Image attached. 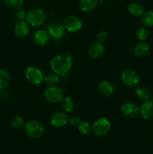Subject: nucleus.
<instances>
[{"label":"nucleus","mask_w":153,"mask_h":154,"mask_svg":"<svg viewBox=\"0 0 153 154\" xmlns=\"http://www.w3.org/2000/svg\"><path fill=\"white\" fill-rule=\"evenodd\" d=\"M46 14L44 9L34 8L28 11L26 14V21L30 26L39 27L46 21Z\"/></svg>","instance_id":"2"},{"label":"nucleus","mask_w":153,"mask_h":154,"mask_svg":"<svg viewBox=\"0 0 153 154\" xmlns=\"http://www.w3.org/2000/svg\"><path fill=\"white\" fill-rule=\"evenodd\" d=\"M112 125L110 120L106 117H100L92 124V132L98 137H104L110 131Z\"/></svg>","instance_id":"5"},{"label":"nucleus","mask_w":153,"mask_h":154,"mask_svg":"<svg viewBox=\"0 0 153 154\" xmlns=\"http://www.w3.org/2000/svg\"><path fill=\"white\" fill-rule=\"evenodd\" d=\"M98 0H80L79 7L82 12H90L97 6Z\"/></svg>","instance_id":"19"},{"label":"nucleus","mask_w":153,"mask_h":154,"mask_svg":"<svg viewBox=\"0 0 153 154\" xmlns=\"http://www.w3.org/2000/svg\"><path fill=\"white\" fill-rule=\"evenodd\" d=\"M68 114L64 111H57L52 114L50 117V124L55 128H61L68 123Z\"/></svg>","instance_id":"11"},{"label":"nucleus","mask_w":153,"mask_h":154,"mask_svg":"<svg viewBox=\"0 0 153 154\" xmlns=\"http://www.w3.org/2000/svg\"><path fill=\"white\" fill-rule=\"evenodd\" d=\"M73 57L67 53L54 56L50 63L51 70L59 77H64L68 75L73 67Z\"/></svg>","instance_id":"1"},{"label":"nucleus","mask_w":153,"mask_h":154,"mask_svg":"<svg viewBox=\"0 0 153 154\" xmlns=\"http://www.w3.org/2000/svg\"><path fill=\"white\" fill-rule=\"evenodd\" d=\"M44 97L48 102L52 104L59 103L64 99V92L58 87H47L44 91Z\"/></svg>","instance_id":"6"},{"label":"nucleus","mask_w":153,"mask_h":154,"mask_svg":"<svg viewBox=\"0 0 153 154\" xmlns=\"http://www.w3.org/2000/svg\"><path fill=\"white\" fill-rule=\"evenodd\" d=\"M81 122L82 121H81L80 117H78V116L74 115L68 118V123H70L73 126H78Z\"/></svg>","instance_id":"31"},{"label":"nucleus","mask_w":153,"mask_h":154,"mask_svg":"<svg viewBox=\"0 0 153 154\" xmlns=\"http://www.w3.org/2000/svg\"><path fill=\"white\" fill-rule=\"evenodd\" d=\"M48 32L52 38L55 40H61L65 36L66 29L63 24L55 22L49 26Z\"/></svg>","instance_id":"10"},{"label":"nucleus","mask_w":153,"mask_h":154,"mask_svg":"<svg viewBox=\"0 0 153 154\" xmlns=\"http://www.w3.org/2000/svg\"><path fill=\"white\" fill-rule=\"evenodd\" d=\"M11 77L10 73L4 69H0V91L8 88L10 84Z\"/></svg>","instance_id":"20"},{"label":"nucleus","mask_w":153,"mask_h":154,"mask_svg":"<svg viewBox=\"0 0 153 154\" xmlns=\"http://www.w3.org/2000/svg\"><path fill=\"white\" fill-rule=\"evenodd\" d=\"M120 111L127 118H134L140 114V107L133 102H126L122 105Z\"/></svg>","instance_id":"9"},{"label":"nucleus","mask_w":153,"mask_h":154,"mask_svg":"<svg viewBox=\"0 0 153 154\" xmlns=\"http://www.w3.org/2000/svg\"><path fill=\"white\" fill-rule=\"evenodd\" d=\"M25 78L28 84L33 86H38L44 81V75L39 68L30 66L25 70Z\"/></svg>","instance_id":"4"},{"label":"nucleus","mask_w":153,"mask_h":154,"mask_svg":"<svg viewBox=\"0 0 153 154\" xmlns=\"http://www.w3.org/2000/svg\"><path fill=\"white\" fill-rule=\"evenodd\" d=\"M26 14L27 12H26L25 10H23V9H18V10H16V14H15V18L17 21L26 20Z\"/></svg>","instance_id":"30"},{"label":"nucleus","mask_w":153,"mask_h":154,"mask_svg":"<svg viewBox=\"0 0 153 154\" xmlns=\"http://www.w3.org/2000/svg\"><path fill=\"white\" fill-rule=\"evenodd\" d=\"M66 31L69 32H77L82 29V23L79 17L74 14L68 15L63 21Z\"/></svg>","instance_id":"8"},{"label":"nucleus","mask_w":153,"mask_h":154,"mask_svg":"<svg viewBox=\"0 0 153 154\" xmlns=\"http://www.w3.org/2000/svg\"><path fill=\"white\" fill-rule=\"evenodd\" d=\"M150 51V47L144 42H140L135 44L133 48L134 55L138 58L146 57Z\"/></svg>","instance_id":"17"},{"label":"nucleus","mask_w":153,"mask_h":154,"mask_svg":"<svg viewBox=\"0 0 153 154\" xmlns=\"http://www.w3.org/2000/svg\"><path fill=\"white\" fill-rule=\"evenodd\" d=\"M30 32V26L26 20L17 21L14 26V34L19 38H25Z\"/></svg>","instance_id":"13"},{"label":"nucleus","mask_w":153,"mask_h":154,"mask_svg":"<svg viewBox=\"0 0 153 154\" xmlns=\"http://www.w3.org/2000/svg\"><path fill=\"white\" fill-rule=\"evenodd\" d=\"M140 114L146 120L153 118V102L152 100L144 101L140 107Z\"/></svg>","instance_id":"15"},{"label":"nucleus","mask_w":153,"mask_h":154,"mask_svg":"<svg viewBox=\"0 0 153 154\" xmlns=\"http://www.w3.org/2000/svg\"><path fill=\"white\" fill-rule=\"evenodd\" d=\"M98 91L104 97H110L112 96L115 92L113 84L108 81H103L99 83L98 86Z\"/></svg>","instance_id":"16"},{"label":"nucleus","mask_w":153,"mask_h":154,"mask_svg":"<svg viewBox=\"0 0 153 154\" xmlns=\"http://www.w3.org/2000/svg\"><path fill=\"white\" fill-rule=\"evenodd\" d=\"M107 32L106 31H104V30H100V31L98 32L95 35V39L97 41V42H99V43L101 44H104V42H106V41L107 40Z\"/></svg>","instance_id":"29"},{"label":"nucleus","mask_w":153,"mask_h":154,"mask_svg":"<svg viewBox=\"0 0 153 154\" xmlns=\"http://www.w3.org/2000/svg\"><path fill=\"white\" fill-rule=\"evenodd\" d=\"M25 132L28 137L34 139L40 138L44 135L45 128L42 123L34 120H28L25 124Z\"/></svg>","instance_id":"3"},{"label":"nucleus","mask_w":153,"mask_h":154,"mask_svg":"<svg viewBox=\"0 0 153 154\" xmlns=\"http://www.w3.org/2000/svg\"><path fill=\"white\" fill-rule=\"evenodd\" d=\"M61 106L62 111L66 114H70L74 110V102L71 98L65 96L61 102Z\"/></svg>","instance_id":"23"},{"label":"nucleus","mask_w":153,"mask_h":154,"mask_svg":"<svg viewBox=\"0 0 153 154\" xmlns=\"http://www.w3.org/2000/svg\"><path fill=\"white\" fill-rule=\"evenodd\" d=\"M141 24L145 28H150L153 26V11L144 12L143 14L141 16Z\"/></svg>","instance_id":"24"},{"label":"nucleus","mask_w":153,"mask_h":154,"mask_svg":"<svg viewBox=\"0 0 153 154\" xmlns=\"http://www.w3.org/2000/svg\"><path fill=\"white\" fill-rule=\"evenodd\" d=\"M135 93H136V96H137L138 99L142 101L149 100L150 98L152 97L151 90L147 87H145V86L138 87L135 90Z\"/></svg>","instance_id":"21"},{"label":"nucleus","mask_w":153,"mask_h":154,"mask_svg":"<svg viewBox=\"0 0 153 154\" xmlns=\"http://www.w3.org/2000/svg\"><path fill=\"white\" fill-rule=\"evenodd\" d=\"M50 35L48 30L46 29H38L33 35V42L34 45L38 47H44L47 45L50 41Z\"/></svg>","instance_id":"12"},{"label":"nucleus","mask_w":153,"mask_h":154,"mask_svg":"<svg viewBox=\"0 0 153 154\" xmlns=\"http://www.w3.org/2000/svg\"><path fill=\"white\" fill-rule=\"evenodd\" d=\"M129 14L134 17H141L145 12L144 7L138 2H131L128 7Z\"/></svg>","instance_id":"18"},{"label":"nucleus","mask_w":153,"mask_h":154,"mask_svg":"<svg viewBox=\"0 0 153 154\" xmlns=\"http://www.w3.org/2000/svg\"><path fill=\"white\" fill-rule=\"evenodd\" d=\"M121 80L123 84L129 87H135L139 84L140 78L136 71L133 69H126L121 74Z\"/></svg>","instance_id":"7"},{"label":"nucleus","mask_w":153,"mask_h":154,"mask_svg":"<svg viewBox=\"0 0 153 154\" xmlns=\"http://www.w3.org/2000/svg\"><path fill=\"white\" fill-rule=\"evenodd\" d=\"M25 120L21 116H14L10 120V125L14 129H20L25 126Z\"/></svg>","instance_id":"27"},{"label":"nucleus","mask_w":153,"mask_h":154,"mask_svg":"<svg viewBox=\"0 0 153 154\" xmlns=\"http://www.w3.org/2000/svg\"><path fill=\"white\" fill-rule=\"evenodd\" d=\"M152 102H153V96H152Z\"/></svg>","instance_id":"32"},{"label":"nucleus","mask_w":153,"mask_h":154,"mask_svg":"<svg viewBox=\"0 0 153 154\" xmlns=\"http://www.w3.org/2000/svg\"><path fill=\"white\" fill-rule=\"evenodd\" d=\"M77 129L82 135H88L92 132V125L88 121H82L77 126Z\"/></svg>","instance_id":"26"},{"label":"nucleus","mask_w":153,"mask_h":154,"mask_svg":"<svg viewBox=\"0 0 153 154\" xmlns=\"http://www.w3.org/2000/svg\"><path fill=\"white\" fill-rule=\"evenodd\" d=\"M105 52V47L104 44L95 42L89 47L88 55L92 60H97L101 57Z\"/></svg>","instance_id":"14"},{"label":"nucleus","mask_w":153,"mask_h":154,"mask_svg":"<svg viewBox=\"0 0 153 154\" xmlns=\"http://www.w3.org/2000/svg\"><path fill=\"white\" fill-rule=\"evenodd\" d=\"M149 37V32L147 29V28L142 27V28L139 29L136 32V38L140 42H145Z\"/></svg>","instance_id":"28"},{"label":"nucleus","mask_w":153,"mask_h":154,"mask_svg":"<svg viewBox=\"0 0 153 154\" xmlns=\"http://www.w3.org/2000/svg\"><path fill=\"white\" fill-rule=\"evenodd\" d=\"M6 7L13 11L20 9L25 3V0H3Z\"/></svg>","instance_id":"25"},{"label":"nucleus","mask_w":153,"mask_h":154,"mask_svg":"<svg viewBox=\"0 0 153 154\" xmlns=\"http://www.w3.org/2000/svg\"><path fill=\"white\" fill-rule=\"evenodd\" d=\"M43 82L47 87H57L60 82V77L52 72V73L45 75Z\"/></svg>","instance_id":"22"}]
</instances>
